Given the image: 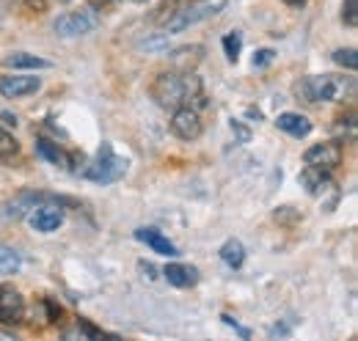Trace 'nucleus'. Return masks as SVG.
Wrapping results in <instances>:
<instances>
[{
  "mask_svg": "<svg viewBox=\"0 0 358 341\" xmlns=\"http://www.w3.org/2000/svg\"><path fill=\"white\" fill-rule=\"evenodd\" d=\"M224 322H226V325H229V328H234V331H237V333H240L243 339H248V336H251V333H248L245 328H240V325H237V322H234V319H231L229 314H224Z\"/></svg>",
  "mask_w": 358,
  "mask_h": 341,
  "instance_id": "393cba45",
  "label": "nucleus"
},
{
  "mask_svg": "<svg viewBox=\"0 0 358 341\" xmlns=\"http://www.w3.org/2000/svg\"><path fill=\"white\" fill-rule=\"evenodd\" d=\"M303 163L306 166H312V168H320V170H336L339 168V163H342V146L336 143V140H325V143H314L306 149V154H303Z\"/></svg>",
  "mask_w": 358,
  "mask_h": 341,
  "instance_id": "0eeeda50",
  "label": "nucleus"
},
{
  "mask_svg": "<svg viewBox=\"0 0 358 341\" xmlns=\"http://www.w3.org/2000/svg\"><path fill=\"white\" fill-rule=\"evenodd\" d=\"M240 50H243V34H237V31L226 34V36H224V52H226V58H229L231 64H237Z\"/></svg>",
  "mask_w": 358,
  "mask_h": 341,
  "instance_id": "412c9836",
  "label": "nucleus"
},
{
  "mask_svg": "<svg viewBox=\"0 0 358 341\" xmlns=\"http://www.w3.org/2000/svg\"><path fill=\"white\" fill-rule=\"evenodd\" d=\"M342 22L348 28L358 25V0H342Z\"/></svg>",
  "mask_w": 358,
  "mask_h": 341,
  "instance_id": "5701e85b",
  "label": "nucleus"
},
{
  "mask_svg": "<svg viewBox=\"0 0 358 341\" xmlns=\"http://www.w3.org/2000/svg\"><path fill=\"white\" fill-rule=\"evenodd\" d=\"M36 154L47 160L50 166H55V168H66L69 166V154L58 146V143H52V140H47V138H39L36 140Z\"/></svg>",
  "mask_w": 358,
  "mask_h": 341,
  "instance_id": "2eb2a0df",
  "label": "nucleus"
},
{
  "mask_svg": "<svg viewBox=\"0 0 358 341\" xmlns=\"http://www.w3.org/2000/svg\"><path fill=\"white\" fill-rule=\"evenodd\" d=\"M20 267H22L20 254H17L14 248H8V245H0V275H11V273H17Z\"/></svg>",
  "mask_w": 358,
  "mask_h": 341,
  "instance_id": "6ab92c4d",
  "label": "nucleus"
},
{
  "mask_svg": "<svg viewBox=\"0 0 358 341\" xmlns=\"http://www.w3.org/2000/svg\"><path fill=\"white\" fill-rule=\"evenodd\" d=\"M221 8H226V3H215V6H193V3H187V6H182L179 11H174L163 22L166 25V34H182V31H187V28H193V25L215 17Z\"/></svg>",
  "mask_w": 358,
  "mask_h": 341,
  "instance_id": "39448f33",
  "label": "nucleus"
},
{
  "mask_svg": "<svg viewBox=\"0 0 358 341\" xmlns=\"http://www.w3.org/2000/svg\"><path fill=\"white\" fill-rule=\"evenodd\" d=\"M334 61H336L339 66H345V69L356 72V66H358V52L353 50V47H342V50H336V52H334Z\"/></svg>",
  "mask_w": 358,
  "mask_h": 341,
  "instance_id": "4be33fe9",
  "label": "nucleus"
},
{
  "mask_svg": "<svg viewBox=\"0 0 358 341\" xmlns=\"http://www.w3.org/2000/svg\"><path fill=\"white\" fill-rule=\"evenodd\" d=\"M99 28V14L94 6H83V8H75V11H66L61 14L55 22H52V31L64 39H75V36H86L91 31Z\"/></svg>",
  "mask_w": 358,
  "mask_h": 341,
  "instance_id": "20e7f679",
  "label": "nucleus"
},
{
  "mask_svg": "<svg viewBox=\"0 0 358 341\" xmlns=\"http://www.w3.org/2000/svg\"><path fill=\"white\" fill-rule=\"evenodd\" d=\"M298 182L306 187V193H309V196H320V193L328 187V170H320V168L306 166V168L301 170Z\"/></svg>",
  "mask_w": 358,
  "mask_h": 341,
  "instance_id": "f3484780",
  "label": "nucleus"
},
{
  "mask_svg": "<svg viewBox=\"0 0 358 341\" xmlns=\"http://www.w3.org/2000/svg\"><path fill=\"white\" fill-rule=\"evenodd\" d=\"M163 275H166V281H169L171 286H177V289H190V286L199 284V267L182 264V261H171V264L163 270Z\"/></svg>",
  "mask_w": 358,
  "mask_h": 341,
  "instance_id": "9b49d317",
  "label": "nucleus"
},
{
  "mask_svg": "<svg viewBox=\"0 0 358 341\" xmlns=\"http://www.w3.org/2000/svg\"><path fill=\"white\" fill-rule=\"evenodd\" d=\"M284 3H287L289 8H303V6H306V0H284Z\"/></svg>",
  "mask_w": 358,
  "mask_h": 341,
  "instance_id": "a878e982",
  "label": "nucleus"
},
{
  "mask_svg": "<svg viewBox=\"0 0 358 341\" xmlns=\"http://www.w3.org/2000/svg\"><path fill=\"white\" fill-rule=\"evenodd\" d=\"M31 226L42 234H52L64 226V210L58 207V201H42L31 210Z\"/></svg>",
  "mask_w": 358,
  "mask_h": 341,
  "instance_id": "1a4fd4ad",
  "label": "nucleus"
},
{
  "mask_svg": "<svg viewBox=\"0 0 358 341\" xmlns=\"http://www.w3.org/2000/svg\"><path fill=\"white\" fill-rule=\"evenodd\" d=\"M133 3H146V0H133Z\"/></svg>",
  "mask_w": 358,
  "mask_h": 341,
  "instance_id": "bb28decb",
  "label": "nucleus"
},
{
  "mask_svg": "<svg viewBox=\"0 0 358 341\" xmlns=\"http://www.w3.org/2000/svg\"><path fill=\"white\" fill-rule=\"evenodd\" d=\"M169 124H171V132L177 135L179 140H196L204 132V122H201L199 110L190 108V105H182L177 110H171V122Z\"/></svg>",
  "mask_w": 358,
  "mask_h": 341,
  "instance_id": "423d86ee",
  "label": "nucleus"
},
{
  "mask_svg": "<svg viewBox=\"0 0 358 341\" xmlns=\"http://www.w3.org/2000/svg\"><path fill=\"white\" fill-rule=\"evenodd\" d=\"M39 88H42V78H36V75L14 72V75H3L0 78V94L6 99H25V96L36 94Z\"/></svg>",
  "mask_w": 358,
  "mask_h": 341,
  "instance_id": "6e6552de",
  "label": "nucleus"
},
{
  "mask_svg": "<svg viewBox=\"0 0 358 341\" xmlns=\"http://www.w3.org/2000/svg\"><path fill=\"white\" fill-rule=\"evenodd\" d=\"M3 66L6 69H14V72H39V69H50L52 64L34 55V52H8L3 58Z\"/></svg>",
  "mask_w": 358,
  "mask_h": 341,
  "instance_id": "ddd939ff",
  "label": "nucleus"
},
{
  "mask_svg": "<svg viewBox=\"0 0 358 341\" xmlns=\"http://www.w3.org/2000/svg\"><path fill=\"white\" fill-rule=\"evenodd\" d=\"M190 3H201V0H190Z\"/></svg>",
  "mask_w": 358,
  "mask_h": 341,
  "instance_id": "cd10ccee",
  "label": "nucleus"
},
{
  "mask_svg": "<svg viewBox=\"0 0 358 341\" xmlns=\"http://www.w3.org/2000/svg\"><path fill=\"white\" fill-rule=\"evenodd\" d=\"M22 317H25V298L11 284H3L0 286V322L17 325V322H22Z\"/></svg>",
  "mask_w": 358,
  "mask_h": 341,
  "instance_id": "9d476101",
  "label": "nucleus"
},
{
  "mask_svg": "<svg viewBox=\"0 0 358 341\" xmlns=\"http://www.w3.org/2000/svg\"><path fill=\"white\" fill-rule=\"evenodd\" d=\"M83 173L89 176L91 182H96V184H113V182H119L127 173V160L119 157L110 143H102L96 157H94V163H89Z\"/></svg>",
  "mask_w": 358,
  "mask_h": 341,
  "instance_id": "7ed1b4c3",
  "label": "nucleus"
},
{
  "mask_svg": "<svg viewBox=\"0 0 358 341\" xmlns=\"http://www.w3.org/2000/svg\"><path fill=\"white\" fill-rule=\"evenodd\" d=\"M135 240H141L143 245H149L155 254H160V256H179L177 251V245L163 234V231H157V228H138L135 231Z\"/></svg>",
  "mask_w": 358,
  "mask_h": 341,
  "instance_id": "f8f14e48",
  "label": "nucleus"
},
{
  "mask_svg": "<svg viewBox=\"0 0 358 341\" xmlns=\"http://www.w3.org/2000/svg\"><path fill=\"white\" fill-rule=\"evenodd\" d=\"M152 99L163 108V110H177L182 105H204V94H201V80L193 72H163L155 78V83L149 88Z\"/></svg>",
  "mask_w": 358,
  "mask_h": 341,
  "instance_id": "f257e3e1",
  "label": "nucleus"
},
{
  "mask_svg": "<svg viewBox=\"0 0 358 341\" xmlns=\"http://www.w3.org/2000/svg\"><path fill=\"white\" fill-rule=\"evenodd\" d=\"M353 78L345 75H312L295 83V94L306 102H345L348 96H353Z\"/></svg>",
  "mask_w": 358,
  "mask_h": 341,
  "instance_id": "f03ea898",
  "label": "nucleus"
},
{
  "mask_svg": "<svg viewBox=\"0 0 358 341\" xmlns=\"http://www.w3.org/2000/svg\"><path fill=\"white\" fill-rule=\"evenodd\" d=\"M275 127L281 129V132H287L289 138H298V140L306 138V135H312V122H309L303 113H292V110L278 113Z\"/></svg>",
  "mask_w": 358,
  "mask_h": 341,
  "instance_id": "4468645a",
  "label": "nucleus"
},
{
  "mask_svg": "<svg viewBox=\"0 0 358 341\" xmlns=\"http://www.w3.org/2000/svg\"><path fill=\"white\" fill-rule=\"evenodd\" d=\"M221 261H224L226 267H231V270H240L243 261H245V248H243V242H240V240H226L224 245H221Z\"/></svg>",
  "mask_w": 358,
  "mask_h": 341,
  "instance_id": "a211bd4d",
  "label": "nucleus"
},
{
  "mask_svg": "<svg viewBox=\"0 0 358 341\" xmlns=\"http://www.w3.org/2000/svg\"><path fill=\"white\" fill-rule=\"evenodd\" d=\"M17 154H20L17 138L6 127H0V160H11V157H17Z\"/></svg>",
  "mask_w": 358,
  "mask_h": 341,
  "instance_id": "aec40b11",
  "label": "nucleus"
},
{
  "mask_svg": "<svg viewBox=\"0 0 358 341\" xmlns=\"http://www.w3.org/2000/svg\"><path fill=\"white\" fill-rule=\"evenodd\" d=\"M201 55H204V47L201 44H193V47H179L171 52V64L177 66L179 72H190L199 61H201Z\"/></svg>",
  "mask_w": 358,
  "mask_h": 341,
  "instance_id": "dca6fc26",
  "label": "nucleus"
},
{
  "mask_svg": "<svg viewBox=\"0 0 358 341\" xmlns=\"http://www.w3.org/2000/svg\"><path fill=\"white\" fill-rule=\"evenodd\" d=\"M273 58H275V52H273V50H257V55H254V66H257V69H262V66L273 64Z\"/></svg>",
  "mask_w": 358,
  "mask_h": 341,
  "instance_id": "b1692460",
  "label": "nucleus"
}]
</instances>
